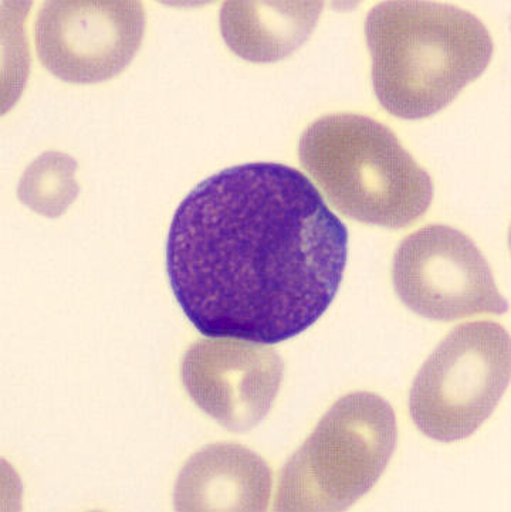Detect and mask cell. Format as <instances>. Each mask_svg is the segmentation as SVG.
<instances>
[{
  "mask_svg": "<svg viewBox=\"0 0 511 512\" xmlns=\"http://www.w3.org/2000/svg\"><path fill=\"white\" fill-rule=\"evenodd\" d=\"M348 232L297 169L256 162L209 176L178 206L165 261L208 338L273 345L316 324L343 281Z\"/></svg>",
  "mask_w": 511,
  "mask_h": 512,
  "instance_id": "cell-1",
  "label": "cell"
},
{
  "mask_svg": "<svg viewBox=\"0 0 511 512\" xmlns=\"http://www.w3.org/2000/svg\"><path fill=\"white\" fill-rule=\"evenodd\" d=\"M365 36L375 96L389 114L404 120L442 111L493 56L486 26L448 3H378L365 22Z\"/></svg>",
  "mask_w": 511,
  "mask_h": 512,
  "instance_id": "cell-2",
  "label": "cell"
},
{
  "mask_svg": "<svg viewBox=\"0 0 511 512\" xmlns=\"http://www.w3.org/2000/svg\"><path fill=\"white\" fill-rule=\"evenodd\" d=\"M299 157L335 209L358 222L401 229L428 212L431 176L381 122L330 114L303 132Z\"/></svg>",
  "mask_w": 511,
  "mask_h": 512,
  "instance_id": "cell-3",
  "label": "cell"
},
{
  "mask_svg": "<svg viewBox=\"0 0 511 512\" xmlns=\"http://www.w3.org/2000/svg\"><path fill=\"white\" fill-rule=\"evenodd\" d=\"M397 440L387 400L368 392L337 400L284 467L277 510H347L377 484Z\"/></svg>",
  "mask_w": 511,
  "mask_h": 512,
  "instance_id": "cell-4",
  "label": "cell"
},
{
  "mask_svg": "<svg viewBox=\"0 0 511 512\" xmlns=\"http://www.w3.org/2000/svg\"><path fill=\"white\" fill-rule=\"evenodd\" d=\"M510 382V337L490 321L459 325L416 375L409 412L438 442L472 436L489 419Z\"/></svg>",
  "mask_w": 511,
  "mask_h": 512,
  "instance_id": "cell-5",
  "label": "cell"
},
{
  "mask_svg": "<svg viewBox=\"0 0 511 512\" xmlns=\"http://www.w3.org/2000/svg\"><path fill=\"white\" fill-rule=\"evenodd\" d=\"M392 280L402 303L429 320L509 310L485 256L455 227L426 226L406 237L395 253Z\"/></svg>",
  "mask_w": 511,
  "mask_h": 512,
  "instance_id": "cell-6",
  "label": "cell"
},
{
  "mask_svg": "<svg viewBox=\"0 0 511 512\" xmlns=\"http://www.w3.org/2000/svg\"><path fill=\"white\" fill-rule=\"evenodd\" d=\"M140 2H46L35 23L37 54L57 79L94 84L118 76L140 49Z\"/></svg>",
  "mask_w": 511,
  "mask_h": 512,
  "instance_id": "cell-7",
  "label": "cell"
},
{
  "mask_svg": "<svg viewBox=\"0 0 511 512\" xmlns=\"http://www.w3.org/2000/svg\"><path fill=\"white\" fill-rule=\"evenodd\" d=\"M182 378L199 408L229 430L245 432L272 408L283 362L272 349L253 342L209 338L186 352Z\"/></svg>",
  "mask_w": 511,
  "mask_h": 512,
  "instance_id": "cell-8",
  "label": "cell"
},
{
  "mask_svg": "<svg viewBox=\"0 0 511 512\" xmlns=\"http://www.w3.org/2000/svg\"><path fill=\"white\" fill-rule=\"evenodd\" d=\"M272 474L265 461L238 444H215L189 461L179 481L185 510L262 511Z\"/></svg>",
  "mask_w": 511,
  "mask_h": 512,
  "instance_id": "cell-9",
  "label": "cell"
},
{
  "mask_svg": "<svg viewBox=\"0 0 511 512\" xmlns=\"http://www.w3.org/2000/svg\"><path fill=\"white\" fill-rule=\"evenodd\" d=\"M321 6V2H225L222 36L242 59L274 63L306 42Z\"/></svg>",
  "mask_w": 511,
  "mask_h": 512,
  "instance_id": "cell-10",
  "label": "cell"
},
{
  "mask_svg": "<svg viewBox=\"0 0 511 512\" xmlns=\"http://www.w3.org/2000/svg\"><path fill=\"white\" fill-rule=\"evenodd\" d=\"M76 169V161L67 155L43 154L26 169L19 186L20 199L39 213L59 215L76 198Z\"/></svg>",
  "mask_w": 511,
  "mask_h": 512,
  "instance_id": "cell-11",
  "label": "cell"
}]
</instances>
